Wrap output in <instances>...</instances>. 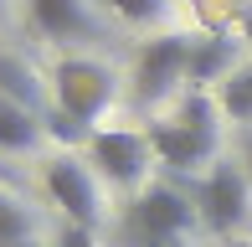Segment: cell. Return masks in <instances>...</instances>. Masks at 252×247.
Here are the masks:
<instances>
[{"label":"cell","mask_w":252,"mask_h":247,"mask_svg":"<svg viewBox=\"0 0 252 247\" xmlns=\"http://www.w3.org/2000/svg\"><path fill=\"white\" fill-rule=\"evenodd\" d=\"M247 206H252V181L242 175V165H211L206 181L196 190V211L211 232H237L247 221Z\"/></svg>","instance_id":"obj_6"},{"label":"cell","mask_w":252,"mask_h":247,"mask_svg":"<svg viewBox=\"0 0 252 247\" xmlns=\"http://www.w3.org/2000/svg\"><path fill=\"white\" fill-rule=\"evenodd\" d=\"M196 221H201V211H196V201L186 190L150 185V190H139V201L124 216V237L134 247H159V242H180Z\"/></svg>","instance_id":"obj_2"},{"label":"cell","mask_w":252,"mask_h":247,"mask_svg":"<svg viewBox=\"0 0 252 247\" xmlns=\"http://www.w3.org/2000/svg\"><path fill=\"white\" fill-rule=\"evenodd\" d=\"M36 139H41V119H36V108L16 103V98H0V150L16 154V150H31Z\"/></svg>","instance_id":"obj_10"},{"label":"cell","mask_w":252,"mask_h":247,"mask_svg":"<svg viewBox=\"0 0 252 247\" xmlns=\"http://www.w3.org/2000/svg\"><path fill=\"white\" fill-rule=\"evenodd\" d=\"M88 154H93V165H98L103 181H113L124 190L144 185V175H150V165H155L150 134H134V129H93Z\"/></svg>","instance_id":"obj_4"},{"label":"cell","mask_w":252,"mask_h":247,"mask_svg":"<svg viewBox=\"0 0 252 247\" xmlns=\"http://www.w3.org/2000/svg\"><path fill=\"white\" fill-rule=\"evenodd\" d=\"M144 134H150V150H155L159 165H170V170H201L216 154V103L206 98V88H190L180 114L150 124Z\"/></svg>","instance_id":"obj_1"},{"label":"cell","mask_w":252,"mask_h":247,"mask_svg":"<svg viewBox=\"0 0 252 247\" xmlns=\"http://www.w3.org/2000/svg\"><path fill=\"white\" fill-rule=\"evenodd\" d=\"M26 237H31V211L21 206L16 196L0 190V247H16V242H26Z\"/></svg>","instance_id":"obj_12"},{"label":"cell","mask_w":252,"mask_h":247,"mask_svg":"<svg viewBox=\"0 0 252 247\" xmlns=\"http://www.w3.org/2000/svg\"><path fill=\"white\" fill-rule=\"evenodd\" d=\"M52 93H57V114L93 129L113 103V72L93 57H62L52 67Z\"/></svg>","instance_id":"obj_3"},{"label":"cell","mask_w":252,"mask_h":247,"mask_svg":"<svg viewBox=\"0 0 252 247\" xmlns=\"http://www.w3.org/2000/svg\"><path fill=\"white\" fill-rule=\"evenodd\" d=\"M232 36H190V62H186V83L190 88H211L221 77H232Z\"/></svg>","instance_id":"obj_9"},{"label":"cell","mask_w":252,"mask_h":247,"mask_svg":"<svg viewBox=\"0 0 252 247\" xmlns=\"http://www.w3.org/2000/svg\"><path fill=\"white\" fill-rule=\"evenodd\" d=\"M26 10H31V26L47 41H88V36H98V21L88 16L83 0H26Z\"/></svg>","instance_id":"obj_8"},{"label":"cell","mask_w":252,"mask_h":247,"mask_svg":"<svg viewBox=\"0 0 252 247\" xmlns=\"http://www.w3.org/2000/svg\"><path fill=\"white\" fill-rule=\"evenodd\" d=\"M0 10H5V0H0Z\"/></svg>","instance_id":"obj_17"},{"label":"cell","mask_w":252,"mask_h":247,"mask_svg":"<svg viewBox=\"0 0 252 247\" xmlns=\"http://www.w3.org/2000/svg\"><path fill=\"white\" fill-rule=\"evenodd\" d=\"M159 247H186V242H159Z\"/></svg>","instance_id":"obj_16"},{"label":"cell","mask_w":252,"mask_h":247,"mask_svg":"<svg viewBox=\"0 0 252 247\" xmlns=\"http://www.w3.org/2000/svg\"><path fill=\"white\" fill-rule=\"evenodd\" d=\"M242 175H247V181H252V129L242 134Z\"/></svg>","instance_id":"obj_15"},{"label":"cell","mask_w":252,"mask_h":247,"mask_svg":"<svg viewBox=\"0 0 252 247\" xmlns=\"http://www.w3.org/2000/svg\"><path fill=\"white\" fill-rule=\"evenodd\" d=\"M57 247H98V227H77V221H67V227L57 232Z\"/></svg>","instance_id":"obj_14"},{"label":"cell","mask_w":252,"mask_h":247,"mask_svg":"<svg viewBox=\"0 0 252 247\" xmlns=\"http://www.w3.org/2000/svg\"><path fill=\"white\" fill-rule=\"evenodd\" d=\"M186 62H190V36H155L139 47L134 62V98L144 108H155L159 98H170L186 83Z\"/></svg>","instance_id":"obj_5"},{"label":"cell","mask_w":252,"mask_h":247,"mask_svg":"<svg viewBox=\"0 0 252 247\" xmlns=\"http://www.w3.org/2000/svg\"><path fill=\"white\" fill-rule=\"evenodd\" d=\"M41 185H47V196L62 206L67 221H77V227H98V221H103L98 185H93V175H88V165H77L72 154H57V160H47Z\"/></svg>","instance_id":"obj_7"},{"label":"cell","mask_w":252,"mask_h":247,"mask_svg":"<svg viewBox=\"0 0 252 247\" xmlns=\"http://www.w3.org/2000/svg\"><path fill=\"white\" fill-rule=\"evenodd\" d=\"M221 114L252 129V67H242V72H232L221 83Z\"/></svg>","instance_id":"obj_11"},{"label":"cell","mask_w":252,"mask_h":247,"mask_svg":"<svg viewBox=\"0 0 252 247\" xmlns=\"http://www.w3.org/2000/svg\"><path fill=\"white\" fill-rule=\"evenodd\" d=\"M113 10H119L129 26H155L159 16H165V0H108Z\"/></svg>","instance_id":"obj_13"}]
</instances>
